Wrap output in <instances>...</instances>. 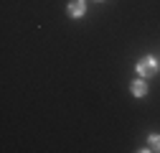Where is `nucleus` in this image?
Instances as JSON below:
<instances>
[{"mask_svg": "<svg viewBox=\"0 0 160 153\" xmlns=\"http://www.w3.org/2000/svg\"><path fill=\"white\" fill-rule=\"evenodd\" d=\"M137 71L142 76H152V74H158V61L152 59V56H145V59L137 64Z\"/></svg>", "mask_w": 160, "mask_h": 153, "instance_id": "nucleus-1", "label": "nucleus"}, {"mask_svg": "<svg viewBox=\"0 0 160 153\" xmlns=\"http://www.w3.org/2000/svg\"><path fill=\"white\" fill-rule=\"evenodd\" d=\"M69 15H74V18L84 15V0H71L69 3Z\"/></svg>", "mask_w": 160, "mask_h": 153, "instance_id": "nucleus-2", "label": "nucleus"}, {"mask_svg": "<svg viewBox=\"0 0 160 153\" xmlns=\"http://www.w3.org/2000/svg\"><path fill=\"white\" fill-rule=\"evenodd\" d=\"M132 94H137V97H145V94H148V84L145 82H132Z\"/></svg>", "mask_w": 160, "mask_h": 153, "instance_id": "nucleus-3", "label": "nucleus"}, {"mask_svg": "<svg viewBox=\"0 0 160 153\" xmlns=\"http://www.w3.org/2000/svg\"><path fill=\"white\" fill-rule=\"evenodd\" d=\"M150 145H152L155 150H160V135H150Z\"/></svg>", "mask_w": 160, "mask_h": 153, "instance_id": "nucleus-4", "label": "nucleus"}]
</instances>
